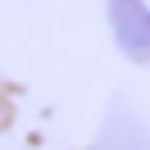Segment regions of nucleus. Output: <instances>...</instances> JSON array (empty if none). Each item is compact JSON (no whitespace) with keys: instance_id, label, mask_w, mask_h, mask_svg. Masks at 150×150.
<instances>
[{"instance_id":"f257e3e1","label":"nucleus","mask_w":150,"mask_h":150,"mask_svg":"<svg viewBox=\"0 0 150 150\" xmlns=\"http://www.w3.org/2000/svg\"><path fill=\"white\" fill-rule=\"evenodd\" d=\"M114 37L132 59H150V9L146 0H109Z\"/></svg>"},{"instance_id":"f03ea898","label":"nucleus","mask_w":150,"mask_h":150,"mask_svg":"<svg viewBox=\"0 0 150 150\" xmlns=\"http://www.w3.org/2000/svg\"><path fill=\"white\" fill-rule=\"evenodd\" d=\"M96 150H150V132L127 109H114L105 132H100V141H96Z\"/></svg>"}]
</instances>
